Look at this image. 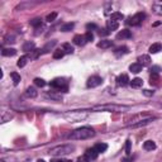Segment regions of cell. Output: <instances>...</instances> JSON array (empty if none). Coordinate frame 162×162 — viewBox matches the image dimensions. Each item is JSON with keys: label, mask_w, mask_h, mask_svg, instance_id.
Returning a JSON list of instances; mask_svg holds the SVG:
<instances>
[{"label": "cell", "mask_w": 162, "mask_h": 162, "mask_svg": "<svg viewBox=\"0 0 162 162\" xmlns=\"http://www.w3.org/2000/svg\"><path fill=\"white\" fill-rule=\"evenodd\" d=\"M72 42H74V44L80 46V47L87 43L86 38H85V36H82V34H76V36L74 37V39H72Z\"/></svg>", "instance_id": "8fae6325"}, {"label": "cell", "mask_w": 162, "mask_h": 162, "mask_svg": "<svg viewBox=\"0 0 162 162\" xmlns=\"http://www.w3.org/2000/svg\"><path fill=\"white\" fill-rule=\"evenodd\" d=\"M130 152H132V142L129 139H127L125 142V153L127 155H130Z\"/></svg>", "instance_id": "74e56055"}, {"label": "cell", "mask_w": 162, "mask_h": 162, "mask_svg": "<svg viewBox=\"0 0 162 162\" xmlns=\"http://www.w3.org/2000/svg\"><path fill=\"white\" fill-rule=\"evenodd\" d=\"M51 87L61 90L63 92H67V82L65 81V79H55L51 81Z\"/></svg>", "instance_id": "5b68a950"}, {"label": "cell", "mask_w": 162, "mask_h": 162, "mask_svg": "<svg viewBox=\"0 0 162 162\" xmlns=\"http://www.w3.org/2000/svg\"><path fill=\"white\" fill-rule=\"evenodd\" d=\"M138 63L142 65V67L143 66H149L151 65V57L148 55H142L138 57Z\"/></svg>", "instance_id": "7c38bea8"}, {"label": "cell", "mask_w": 162, "mask_h": 162, "mask_svg": "<svg viewBox=\"0 0 162 162\" xmlns=\"http://www.w3.org/2000/svg\"><path fill=\"white\" fill-rule=\"evenodd\" d=\"M129 71H132L133 74H138V72L142 71V65H139L138 62H134L129 66Z\"/></svg>", "instance_id": "cb8c5ba5"}, {"label": "cell", "mask_w": 162, "mask_h": 162, "mask_svg": "<svg viewBox=\"0 0 162 162\" xmlns=\"http://www.w3.org/2000/svg\"><path fill=\"white\" fill-rule=\"evenodd\" d=\"M34 85H36V86H38V87H43V86H46V81L43 79L36 77V79H34Z\"/></svg>", "instance_id": "836d02e7"}, {"label": "cell", "mask_w": 162, "mask_h": 162, "mask_svg": "<svg viewBox=\"0 0 162 162\" xmlns=\"http://www.w3.org/2000/svg\"><path fill=\"white\" fill-rule=\"evenodd\" d=\"M85 38H86L87 42H92V41H94V34H92L91 32H86V34H85Z\"/></svg>", "instance_id": "60d3db41"}, {"label": "cell", "mask_w": 162, "mask_h": 162, "mask_svg": "<svg viewBox=\"0 0 162 162\" xmlns=\"http://www.w3.org/2000/svg\"><path fill=\"white\" fill-rule=\"evenodd\" d=\"M142 85H143V80L139 79V77H136L130 81V86L134 87V89H138V87H142Z\"/></svg>", "instance_id": "d4e9b609"}, {"label": "cell", "mask_w": 162, "mask_h": 162, "mask_svg": "<svg viewBox=\"0 0 162 162\" xmlns=\"http://www.w3.org/2000/svg\"><path fill=\"white\" fill-rule=\"evenodd\" d=\"M11 118H13V115H11L10 113L9 114H8V115H5V114H3V117H1V122L3 123H5V122H8V119H9V120H10V119Z\"/></svg>", "instance_id": "7bdbcfd3"}, {"label": "cell", "mask_w": 162, "mask_h": 162, "mask_svg": "<svg viewBox=\"0 0 162 162\" xmlns=\"http://www.w3.org/2000/svg\"><path fill=\"white\" fill-rule=\"evenodd\" d=\"M103 84V79L100 76H91L90 79L87 80L86 82V86L90 87V89H94V87H98Z\"/></svg>", "instance_id": "ba28073f"}, {"label": "cell", "mask_w": 162, "mask_h": 162, "mask_svg": "<svg viewBox=\"0 0 162 162\" xmlns=\"http://www.w3.org/2000/svg\"><path fill=\"white\" fill-rule=\"evenodd\" d=\"M60 162H72L71 160H66V158H61Z\"/></svg>", "instance_id": "c3c4849f"}, {"label": "cell", "mask_w": 162, "mask_h": 162, "mask_svg": "<svg viewBox=\"0 0 162 162\" xmlns=\"http://www.w3.org/2000/svg\"><path fill=\"white\" fill-rule=\"evenodd\" d=\"M86 28L87 32H91V29H98V25L94 24V23H89V24H86Z\"/></svg>", "instance_id": "b9f144b4"}, {"label": "cell", "mask_w": 162, "mask_h": 162, "mask_svg": "<svg viewBox=\"0 0 162 162\" xmlns=\"http://www.w3.org/2000/svg\"><path fill=\"white\" fill-rule=\"evenodd\" d=\"M30 25H33L34 28H38V27L42 25V19L41 18H34L30 20Z\"/></svg>", "instance_id": "d6a6232c"}, {"label": "cell", "mask_w": 162, "mask_h": 162, "mask_svg": "<svg viewBox=\"0 0 162 162\" xmlns=\"http://www.w3.org/2000/svg\"><path fill=\"white\" fill-rule=\"evenodd\" d=\"M32 5H34V3H22V4H19V5L15 8V10H23V9H25V8L32 6Z\"/></svg>", "instance_id": "d590c367"}, {"label": "cell", "mask_w": 162, "mask_h": 162, "mask_svg": "<svg viewBox=\"0 0 162 162\" xmlns=\"http://www.w3.org/2000/svg\"><path fill=\"white\" fill-rule=\"evenodd\" d=\"M56 44H57V41H49L48 43L41 49V52H42V53H48L49 51H52V49L55 48Z\"/></svg>", "instance_id": "2e32d148"}, {"label": "cell", "mask_w": 162, "mask_h": 162, "mask_svg": "<svg viewBox=\"0 0 162 162\" xmlns=\"http://www.w3.org/2000/svg\"><path fill=\"white\" fill-rule=\"evenodd\" d=\"M129 52V49L127 46H122V47H118V48H115V51H114V55L117 56V57H122V56H124L127 55V53Z\"/></svg>", "instance_id": "9a60e30c"}, {"label": "cell", "mask_w": 162, "mask_h": 162, "mask_svg": "<svg viewBox=\"0 0 162 162\" xmlns=\"http://www.w3.org/2000/svg\"><path fill=\"white\" fill-rule=\"evenodd\" d=\"M128 38H132V33L128 29H123L117 34V39H128Z\"/></svg>", "instance_id": "5bb4252c"}, {"label": "cell", "mask_w": 162, "mask_h": 162, "mask_svg": "<svg viewBox=\"0 0 162 162\" xmlns=\"http://www.w3.org/2000/svg\"><path fill=\"white\" fill-rule=\"evenodd\" d=\"M160 51H162V43H160V42L153 43L151 47H149V53H158Z\"/></svg>", "instance_id": "44dd1931"}, {"label": "cell", "mask_w": 162, "mask_h": 162, "mask_svg": "<svg viewBox=\"0 0 162 162\" xmlns=\"http://www.w3.org/2000/svg\"><path fill=\"white\" fill-rule=\"evenodd\" d=\"M94 148H95L99 153H103V152H105L106 149H108V144H106V143H98V144L94 146Z\"/></svg>", "instance_id": "83f0119b"}, {"label": "cell", "mask_w": 162, "mask_h": 162, "mask_svg": "<svg viewBox=\"0 0 162 162\" xmlns=\"http://www.w3.org/2000/svg\"><path fill=\"white\" fill-rule=\"evenodd\" d=\"M155 120V118L153 117H147V118H144V119H141V120H138V122H134V123H130V124H128L129 128H138V127H143V125H147L149 124L151 122Z\"/></svg>", "instance_id": "52a82bcc"}, {"label": "cell", "mask_w": 162, "mask_h": 162, "mask_svg": "<svg viewBox=\"0 0 162 162\" xmlns=\"http://www.w3.org/2000/svg\"><path fill=\"white\" fill-rule=\"evenodd\" d=\"M66 55V53L63 52V49L62 48H60V49H56L55 52H53V58H56V60H58V58H62V57Z\"/></svg>", "instance_id": "1f68e13d"}, {"label": "cell", "mask_w": 162, "mask_h": 162, "mask_svg": "<svg viewBox=\"0 0 162 162\" xmlns=\"http://www.w3.org/2000/svg\"><path fill=\"white\" fill-rule=\"evenodd\" d=\"M46 98L55 100V101H61V100H62V96L60 94H56V92H47V94H46Z\"/></svg>", "instance_id": "7402d4cb"}, {"label": "cell", "mask_w": 162, "mask_h": 162, "mask_svg": "<svg viewBox=\"0 0 162 162\" xmlns=\"http://www.w3.org/2000/svg\"><path fill=\"white\" fill-rule=\"evenodd\" d=\"M143 148L146 151H153L156 148V143L153 141H146L143 143Z\"/></svg>", "instance_id": "484cf974"}, {"label": "cell", "mask_w": 162, "mask_h": 162, "mask_svg": "<svg viewBox=\"0 0 162 162\" xmlns=\"http://www.w3.org/2000/svg\"><path fill=\"white\" fill-rule=\"evenodd\" d=\"M5 42H6V43H14V42H15L14 36H8V37L5 38Z\"/></svg>", "instance_id": "ee69618b"}, {"label": "cell", "mask_w": 162, "mask_h": 162, "mask_svg": "<svg viewBox=\"0 0 162 162\" xmlns=\"http://www.w3.org/2000/svg\"><path fill=\"white\" fill-rule=\"evenodd\" d=\"M77 162H90V161H89V160H87V157L84 155V156L79 157V158H77Z\"/></svg>", "instance_id": "7dc6e473"}, {"label": "cell", "mask_w": 162, "mask_h": 162, "mask_svg": "<svg viewBox=\"0 0 162 162\" xmlns=\"http://www.w3.org/2000/svg\"><path fill=\"white\" fill-rule=\"evenodd\" d=\"M10 77H11V80H13V84L14 85H18L19 82H20V75H19L18 72H11Z\"/></svg>", "instance_id": "f546056e"}, {"label": "cell", "mask_w": 162, "mask_h": 162, "mask_svg": "<svg viewBox=\"0 0 162 162\" xmlns=\"http://www.w3.org/2000/svg\"><path fill=\"white\" fill-rule=\"evenodd\" d=\"M15 53H17V49L15 48H3V51H1V55L5 56V57L14 56Z\"/></svg>", "instance_id": "603a6c76"}, {"label": "cell", "mask_w": 162, "mask_h": 162, "mask_svg": "<svg viewBox=\"0 0 162 162\" xmlns=\"http://www.w3.org/2000/svg\"><path fill=\"white\" fill-rule=\"evenodd\" d=\"M25 96H27V98H29V99H34V98H37V96H38V91L34 87H28L25 90Z\"/></svg>", "instance_id": "d6986e66"}, {"label": "cell", "mask_w": 162, "mask_h": 162, "mask_svg": "<svg viewBox=\"0 0 162 162\" xmlns=\"http://www.w3.org/2000/svg\"><path fill=\"white\" fill-rule=\"evenodd\" d=\"M37 162H46V161H44V160H38Z\"/></svg>", "instance_id": "f907efd6"}, {"label": "cell", "mask_w": 162, "mask_h": 162, "mask_svg": "<svg viewBox=\"0 0 162 162\" xmlns=\"http://www.w3.org/2000/svg\"><path fill=\"white\" fill-rule=\"evenodd\" d=\"M113 46V41H109V39H101L98 43V47L101 48V49H108Z\"/></svg>", "instance_id": "e0dca14e"}, {"label": "cell", "mask_w": 162, "mask_h": 162, "mask_svg": "<svg viewBox=\"0 0 162 162\" xmlns=\"http://www.w3.org/2000/svg\"><path fill=\"white\" fill-rule=\"evenodd\" d=\"M144 18H146V14H144V13H137V14H134L133 17H130L127 23H128L129 25L136 27V25L142 24V22L144 20Z\"/></svg>", "instance_id": "8992f818"}, {"label": "cell", "mask_w": 162, "mask_h": 162, "mask_svg": "<svg viewBox=\"0 0 162 162\" xmlns=\"http://www.w3.org/2000/svg\"><path fill=\"white\" fill-rule=\"evenodd\" d=\"M95 136V130L91 127H81L79 129H75L68 134V138L72 141H82Z\"/></svg>", "instance_id": "6da1fadb"}, {"label": "cell", "mask_w": 162, "mask_h": 162, "mask_svg": "<svg viewBox=\"0 0 162 162\" xmlns=\"http://www.w3.org/2000/svg\"><path fill=\"white\" fill-rule=\"evenodd\" d=\"M87 115H89V114L86 113V111L74 110V111H67V113H65V118H66L67 120L72 122V123H77V122L84 120V119L86 118Z\"/></svg>", "instance_id": "277c9868"}, {"label": "cell", "mask_w": 162, "mask_h": 162, "mask_svg": "<svg viewBox=\"0 0 162 162\" xmlns=\"http://www.w3.org/2000/svg\"><path fill=\"white\" fill-rule=\"evenodd\" d=\"M128 84H130V80H129L127 74H122L117 77V85L118 86H127Z\"/></svg>", "instance_id": "9c48e42d"}, {"label": "cell", "mask_w": 162, "mask_h": 162, "mask_svg": "<svg viewBox=\"0 0 162 162\" xmlns=\"http://www.w3.org/2000/svg\"><path fill=\"white\" fill-rule=\"evenodd\" d=\"M34 48H36V44H34V42H32V41H27L25 43L23 44V47H22V49H23V51H24L25 53L33 52Z\"/></svg>", "instance_id": "4fadbf2b"}, {"label": "cell", "mask_w": 162, "mask_h": 162, "mask_svg": "<svg viewBox=\"0 0 162 162\" xmlns=\"http://www.w3.org/2000/svg\"><path fill=\"white\" fill-rule=\"evenodd\" d=\"M123 18H124V15H123L122 13H119V11H115V13L111 14L110 20H115V22H118V20H122Z\"/></svg>", "instance_id": "4dcf8cb0"}, {"label": "cell", "mask_w": 162, "mask_h": 162, "mask_svg": "<svg viewBox=\"0 0 162 162\" xmlns=\"http://www.w3.org/2000/svg\"><path fill=\"white\" fill-rule=\"evenodd\" d=\"M119 28V23L115 22V20H108L106 22V29L109 30H117Z\"/></svg>", "instance_id": "ffe728a7"}, {"label": "cell", "mask_w": 162, "mask_h": 162, "mask_svg": "<svg viewBox=\"0 0 162 162\" xmlns=\"http://www.w3.org/2000/svg\"><path fill=\"white\" fill-rule=\"evenodd\" d=\"M160 70H161V68H160L158 66H153V67L151 68V74H156V75H158Z\"/></svg>", "instance_id": "f6af8a7d"}, {"label": "cell", "mask_w": 162, "mask_h": 162, "mask_svg": "<svg viewBox=\"0 0 162 162\" xmlns=\"http://www.w3.org/2000/svg\"><path fill=\"white\" fill-rule=\"evenodd\" d=\"M158 81H160L158 75L151 74V77H149V82H151V85H157V84H158Z\"/></svg>", "instance_id": "e575fe53"}, {"label": "cell", "mask_w": 162, "mask_h": 162, "mask_svg": "<svg viewBox=\"0 0 162 162\" xmlns=\"http://www.w3.org/2000/svg\"><path fill=\"white\" fill-rule=\"evenodd\" d=\"M51 162H60V161H58V160H52Z\"/></svg>", "instance_id": "681fc988"}, {"label": "cell", "mask_w": 162, "mask_h": 162, "mask_svg": "<svg viewBox=\"0 0 162 162\" xmlns=\"http://www.w3.org/2000/svg\"><path fill=\"white\" fill-rule=\"evenodd\" d=\"M152 10L155 11L156 14H162V5H158V4H155L152 6Z\"/></svg>", "instance_id": "f35d334b"}, {"label": "cell", "mask_w": 162, "mask_h": 162, "mask_svg": "<svg viewBox=\"0 0 162 162\" xmlns=\"http://www.w3.org/2000/svg\"><path fill=\"white\" fill-rule=\"evenodd\" d=\"M75 28V23H65V24L61 25V30L62 32H70Z\"/></svg>", "instance_id": "4316f807"}, {"label": "cell", "mask_w": 162, "mask_h": 162, "mask_svg": "<svg viewBox=\"0 0 162 162\" xmlns=\"http://www.w3.org/2000/svg\"><path fill=\"white\" fill-rule=\"evenodd\" d=\"M85 156L87 157V160L89 161H95L96 158H98V156H99V152L96 151V149L92 147V148H89L87 151H86V153H85Z\"/></svg>", "instance_id": "30bf717a"}, {"label": "cell", "mask_w": 162, "mask_h": 162, "mask_svg": "<svg viewBox=\"0 0 162 162\" xmlns=\"http://www.w3.org/2000/svg\"><path fill=\"white\" fill-rule=\"evenodd\" d=\"M142 92H143L144 96H153V94H155V91H151V90H143Z\"/></svg>", "instance_id": "bcb514c9"}, {"label": "cell", "mask_w": 162, "mask_h": 162, "mask_svg": "<svg viewBox=\"0 0 162 162\" xmlns=\"http://www.w3.org/2000/svg\"><path fill=\"white\" fill-rule=\"evenodd\" d=\"M98 33H99V36L100 37H105V36H108L110 32L108 29H98Z\"/></svg>", "instance_id": "ab89813d"}, {"label": "cell", "mask_w": 162, "mask_h": 162, "mask_svg": "<svg viewBox=\"0 0 162 162\" xmlns=\"http://www.w3.org/2000/svg\"><path fill=\"white\" fill-rule=\"evenodd\" d=\"M30 60V56H28V55H24V56H22L20 58H19V61L17 62V66L19 67V68H22V67H24L27 63H28V61Z\"/></svg>", "instance_id": "ac0fdd59"}, {"label": "cell", "mask_w": 162, "mask_h": 162, "mask_svg": "<svg viewBox=\"0 0 162 162\" xmlns=\"http://www.w3.org/2000/svg\"><path fill=\"white\" fill-rule=\"evenodd\" d=\"M56 18H57V13H56V11H53V13L48 14L47 17H46V22L52 23V22H55V19H56Z\"/></svg>", "instance_id": "8d00e7d4"}, {"label": "cell", "mask_w": 162, "mask_h": 162, "mask_svg": "<svg viewBox=\"0 0 162 162\" xmlns=\"http://www.w3.org/2000/svg\"><path fill=\"white\" fill-rule=\"evenodd\" d=\"M75 151V146L72 144H61V146H56L49 149V156H53V157H62V156H66V155H70L71 152Z\"/></svg>", "instance_id": "7a4b0ae2"}, {"label": "cell", "mask_w": 162, "mask_h": 162, "mask_svg": "<svg viewBox=\"0 0 162 162\" xmlns=\"http://www.w3.org/2000/svg\"><path fill=\"white\" fill-rule=\"evenodd\" d=\"M129 108L127 105H115V104H103V105H95L91 108L94 111H122L128 110Z\"/></svg>", "instance_id": "3957f363"}, {"label": "cell", "mask_w": 162, "mask_h": 162, "mask_svg": "<svg viewBox=\"0 0 162 162\" xmlns=\"http://www.w3.org/2000/svg\"><path fill=\"white\" fill-rule=\"evenodd\" d=\"M63 49L65 53H68V55H71V53H74V47L70 44V43H63L62 47H61Z\"/></svg>", "instance_id": "f1b7e54d"}]
</instances>
